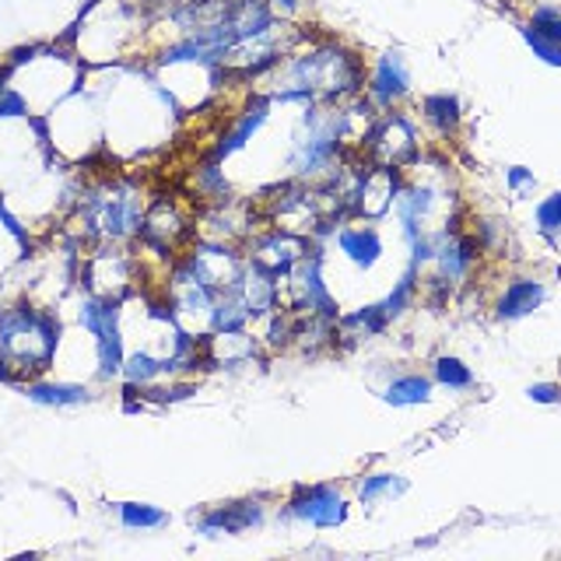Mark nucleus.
Returning <instances> with one entry per match:
<instances>
[{
	"label": "nucleus",
	"instance_id": "f257e3e1",
	"mask_svg": "<svg viewBox=\"0 0 561 561\" xmlns=\"http://www.w3.org/2000/svg\"><path fill=\"white\" fill-rule=\"evenodd\" d=\"M271 105H344L365 92V64L337 39H316L306 49H288L277 67Z\"/></svg>",
	"mask_w": 561,
	"mask_h": 561
},
{
	"label": "nucleus",
	"instance_id": "f03ea898",
	"mask_svg": "<svg viewBox=\"0 0 561 561\" xmlns=\"http://www.w3.org/2000/svg\"><path fill=\"white\" fill-rule=\"evenodd\" d=\"M60 341V320L32 306L0 309V376L46 368Z\"/></svg>",
	"mask_w": 561,
	"mask_h": 561
},
{
	"label": "nucleus",
	"instance_id": "7ed1b4c3",
	"mask_svg": "<svg viewBox=\"0 0 561 561\" xmlns=\"http://www.w3.org/2000/svg\"><path fill=\"white\" fill-rule=\"evenodd\" d=\"M351 110L341 105H306L291 140V169L298 180H323L341 158V137Z\"/></svg>",
	"mask_w": 561,
	"mask_h": 561
},
{
	"label": "nucleus",
	"instance_id": "20e7f679",
	"mask_svg": "<svg viewBox=\"0 0 561 561\" xmlns=\"http://www.w3.org/2000/svg\"><path fill=\"white\" fill-rule=\"evenodd\" d=\"M145 215H148L145 193L127 180H110L105 186H95L81 201L84 232L102 242H127L140 236Z\"/></svg>",
	"mask_w": 561,
	"mask_h": 561
},
{
	"label": "nucleus",
	"instance_id": "39448f33",
	"mask_svg": "<svg viewBox=\"0 0 561 561\" xmlns=\"http://www.w3.org/2000/svg\"><path fill=\"white\" fill-rule=\"evenodd\" d=\"M245 271V256L236 253L228 242H201L175 263L172 280H190L207 291H221L228 285H239V277Z\"/></svg>",
	"mask_w": 561,
	"mask_h": 561
},
{
	"label": "nucleus",
	"instance_id": "423d86ee",
	"mask_svg": "<svg viewBox=\"0 0 561 561\" xmlns=\"http://www.w3.org/2000/svg\"><path fill=\"white\" fill-rule=\"evenodd\" d=\"M288 295H291L288 309L295 316H302V320H323V323L341 320L337 302H333V295L323 280V256L320 250H312V245L288 274Z\"/></svg>",
	"mask_w": 561,
	"mask_h": 561
},
{
	"label": "nucleus",
	"instance_id": "0eeeda50",
	"mask_svg": "<svg viewBox=\"0 0 561 561\" xmlns=\"http://www.w3.org/2000/svg\"><path fill=\"white\" fill-rule=\"evenodd\" d=\"M81 327L95 337V355H99V373L102 379L116 376L123 368V337H119V306L110 295H88L78 309Z\"/></svg>",
	"mask_w": 561,
	"mask_h": 561
},
{
	"label": "nucleus",
	"instance_id": "6e6552de",
	"mask_svg": "<svg viewBox=\"0 0 561 561\" xmlns=\"http://www.w3.org/2000/svg\"><path fill=\"white\" fill-rule=\"evenodd\" d=\"M362 145L368 148V158L382 169H403L411 158H417L414 130L400 113H382L379 119H373V127L365 130Z\"/></svg>",
	"mask_w": 561,
	"mask_h": 561
},
{
	"label": "nucleus",
	"instance_id": "1a4fd4ad",
	"mask_svg": "<svg viewBox=\"0 0 561 561\" xmlns=\"http://www.w3.org/2000/svg\"><path fill=\"white\" fill-rule=\"evenodd\" d=\"M285 513L298 523L320 526V530H333L347 519V502L337 488L330 484H298L285 505Z\"/></svg>",
	"mask_w": 561,
	"mask_h": 561
},
{
	"label": "nucleus",
	"instance_id": "9d476101",
	"mask_svg": "<svg viewBox=\"0 0 561 561\" xmlns=\"http://www.w3.org/2000/svg\"><path fill=\"white\" fill-rule=\"evenodd\" d=\"M365 92H368V102L376 105V110H393L411 92V70H408V60L400 57V53H379L373 70H368L365 78Z\"/></svg>",
	"mask_w": 561,
	"mask_h": 561
},
{
	"label": "nucleus",
	"instance_id": "9b49d317",
	"mask_svg": "<svg viewBox=\"0 0 561 561\" xmlns=\"http://www.w3.org/2000/svg\"><path fill=\"white\" fill-rule=\"evenodd\" d=\"M306 250H309V242L302 236L288 232V228H274V232H263L250 242L245 260L256 263V267H263V271L277 274V277H288L295 263L306 256Z\"/></svg>",
	"mask_w": 561,
	"mask_h": 561
},
{
	"label": "nucleus",
	"instance_id": "f8f14e48",
	"mask_svg": "<svg viewBox=\"0 0 561 561\" xmlns=\"http://www.w3.org/2000/svg\"><path fill=\"white\" fill-rule=\"evenodd\" d=\"M267 513L256 499H242V502H228V505H215L210 513H204L197 519V534L204 537H236L245 530H256L263 526Z\"/></svg>",
	"mask_w": 561,
	"mask_h": 561
},
{
	"label": "nucleus",
	"instance_id": "ddd939ff",
	"mask_svg": "<svg viewBox=\"0 0 561 561\" xmlns=\"http://www.w3.org/2000/svg\"><path fill=\"white\" fill-rule=\"evenodd\" d=\"M239 288L245 295V306H250L253 320H263V316H274L280 309V277L256 267V263H250V260H245Z\"/></svg>",
	"mask_w": 561,
	"mask_h": 561
},
{
	"label": "nucleus",
	"instance_id": "4468645a",
	"mask_svg": "<svg viewBox=\"0 0 561 561\" xmlns=\"http://www.w3.org/2000/svg\"><path fill=\"white\" fill-rule=\"evenodd\" d=\"M253 312L245 306V295L239 285H228L215 295V302H210V312H207V323H210V333H218V337H232V333H242L250 327Z\"/></svg>",
	"mask_w": 561,
	"mask_h": 561
},
{
	"label": "nucleus",
	"instance_id": "2eb2a0df",
	"mask_svg": "<svg viewBox=\"0 0 561 561\" xmlns=\"http://www.w3.org/2000/svg\"><path fill=\"white\" fill-rule=\"evenodd\" d=\"M337 245H341V253L362 271L376 267L379 256H382V239H379V232L373 225H344V228H337Z\"/></svg>",
	"mask_w": 561,
	"mask_h": 561
},
{
	"label": "nucleus",
	"instance_id": "dca6fc26",
	"mask_svg": "<svg viewBox=\"0 0 561 561\" xmlns=\"http://www.w3.org/2000/svg\"><path fill=\"white\" fill-rule=\"evenodd\" d=\"M267 116H271V99L263 95V99H256L250 110H245L232 127L225 130V137L218 140V148H215V158L221 162V158H228V154H236L239 148H245L250 145V140L256 137V130L263 127V123H267Z\"/></svg>",
	"mask_w": 561,
	"mask_h": 561
},
{
	"label": "nucleus",
	"instance_id": "f3484780",
	"mask_svg": "<svg viewBox=\"0 0 561 561\" xmlns=\"http://www.w3.org/2000/svg\"><path fill=\"white\" fill-rule=\"evenodd\" d=\"M543 302V285L537 277H516L508 280L499 298V320H523Z\"/></svg>",
	"mask_w": 561,
	"mask_h": 561
},
{
	"label": "nucleus",
	"instance_id": "a211bd4d",
	"mask_svg": "<svg viewBox=\"0 0 561 561\" xmlns=\"http://www.w3.org/2000/svg\"><path fill=\"white\" fill-rule=\"evenodd\" d=\"M25 397L32 403H43V408H78V403H88L92 393L81 382H53V379H32L25 386Z\"/></svg>",
	"mask_w": 561,
	"mask_h": 561
},
{
	"label": "nucleus",
	"instance_id": "6ab92c4d",
	"mask_svg": "<svg viewBox=\"0 0 561 561\" xmlns=\"http://www.w3.org/2000/svg\"><path fill=\"white\" fill-rule=\"evenodd\" d=\"M169 373H172V362L169 358H154L151 351H134V355L123 358V368H119L127 390H148V386H154Z\"/></svg>",
	"mask_w": 561,
	"mask_h": 561
},
{
	"label": "nucleus",
	"instance_id": "aec40b11",
	"mask_svg": "<svg viewBox=\"0 0 561 561\" xmlns=\"http://www.w3.org/2000/svg\"><path fill=\"white\" fill-rule=\"evenodd\" d=\"M382 400L390 408H417V403H428L432 400V379L428 376H400L382 390Z\"/></svg>",
	"mask_w": 561,
	"mask_h": 561
},
{
	"label": "nucleus",
	"instance_id": "412c9836",
	"mask_svg": "<svg viewBox=\"0 0 561 561\" xmlns=\"http://www.w3.org/2000/svg\"><path fill=\"white\" fill-rule=\"evenodd\" d=\"M421 113H425V119H428L432 127H435L438 134H443V137L456 134V127H460V119H463V113H460V99L449 95V92H435V95H428L425 102H421Z\"/></svg>",
	"mask_w": 561,
	"mask_h": 561
},
{
	"label": "nucleus",
	"instance_id": "4be33fe9",
	"mask_svg": "<svg viewBox=\"0 0 561 561\" xmlns=\"http://www.w3.org/2000/svg\"><path fill=\"white\" fill-rule=\"evenodd\" d=\"M116 516L127 530H162V526H169L165 508L148 505V502H119Z\"/></svg>",
	"mask_w": 561,
	"mask_h": 561
},
{
	"label": "nucleus",
	"instance_id": "5701e85b",
	"mask_svg": "<svg viewBox=\"0 0 561 561\" xmlns=\"http://www.w3.org/2000/svg\"><path fill=\"white\" fill-rule=\"evenodd\" d=\"M403 491H408V478H400V473H373V478H365V484L358 488V502L376 505L386 499H400Z\"/></svg>",
	"mask_w": 561,
	"mask_h": 561
},
{
	"label": "nucleus",
	"instance_id": "b1692460",
	"mask_svg": "<svg viewBox=\"0 0 561 561\" xmlns=\"http://www.w3.org/2000/svg\"><path fill=\"white\" fill-rule=\"evenodd\" d=\"M417 267L411 263L408 267V274H403L397 285H393V291L386 295V302H379L382 306V312H386V320H397V316H403L408 312V306L414 302V295H417Z\"/></svg>",
	"mask_w": 561,
	"mask_h": 561
},
{
	"label": "nucleus",
	"instance_id": "393cba45",
	"mask_svg": "<svg viewBox=\"0 0 561 561\" xmlns=\"http://www.w3.org/2000/svg\"><path fill=\"white\" fill-rule=\"evenodd\" d=\"M432 376H435V382L449 386V390H470V386H473V373H470V365H463L460 358H453V355L435 358V365H432Z\"/></svg>",
	"mask_w": 561,
	"mask_h": 561
},
{
	"label": "nucleus",
	"instance_id": "a878e982",
	"mask_svg": "<svg viewBox=\"0 0 561 561\" xmlns=\"http://www.w3.org/2000/svg\"><path fill=\"white\" fill-rule=\"evenodd\" d=\"M519 35H523V43L534 49V57H537L540 64L561 67V43L548 39V35H540L530 22H523V25H519Z\"/></svg>",
	"mask_w": 561,
	"mask_h": 561
},
{
	"label": "nucleus",
	"instance_id": "bb28decb",
	"mask_svg": "<svg viewBox=\"0 0 561 561\" xmlns=\"http://www.w3.org/2000/svg\"><path fill=\"white\" fill-rule=\"evenodd\" d=\"M537 232L548 242L561 239V190L537 204Z\"/></svg>",
	"mask_w": 561,
	"mask_h": 561
},
{
	"label": "nucleus",
	"instance_id": "cd10ccee",
	"mask_svg": "<svg viewBox=\"0 0 561 561\" xmlns=\"http://www.w3.org/2000/svg\"><path fill=\"white\" fill-rule=\"evenodd\" d=\"M386 327H390V320H386V312L382 306H365L358 312H351V316H341L337 320V330H365V333H382Z\"/></svg>",
	"mask_w": 561,
	"mask_h": 561
},
{
	"label": "nucleus",
	"instance_id": "c85d7f7f",
	"mask_svg": "<svg viewBox=\"0 0 561 561\" xmlns=\"http://www.w3.org/2000/svg\"><path fill=\"white\" fill-rule=\"evenodd\" d=\"M530 25L540 35H548V39L561 43V8H554V4H537L534 14H530Z\"/></svg>",
	"mask_w": 561,
	"mask_h": 561
},
{
	"label": "nucleus",
	"instance_id": "c756f323",
	"mask_svg": "<svg viewBox=\"0 0 561 561\" xmlns=\"http://www.w3.org/2000/svg\"><path fill=\"white\" fill-rule=\"evenodd\" d=\"M505 183H508V190L516 193V197H523V193H530L537 186V175L530 169H523V165H513L505 172Z\"/></svg>",
	"mask_w": 561,
	"mask_h": 561
},
{
	"label": "nucleus",
	"instance_id": "7c9ffc66",
	"mask_svg": "<svg viewBox=\"0 0 561 561\" xmlns=\"http://www.w3.org/2000/svg\"><path fill=\"white\" fill-rule=\"evenodd\" d=\"M534 403H561V386L558 382H534L530 390H526Z\"/></svg>",
	"mask_w": 561,
	"mask_h": 561
},
{
	"label": "nucleus",
	"instance_id": "2f4dec72",
	"mask_svg": "<svg viewBox=\"0 0 561 561\" xmlns=\"http://www.w3.org/2000/svg\"><path fill=\"white\" fill-rule=\"evenodd\" d=\"M267 4H271L274 11H285V14H295V11H298V0H267Z\"/></svg>",
	"mask_w": 561,
	"mask_h": 561
},
{
	"label": "nucleus",
	"instance_id": "473e14b6",
	"mask_svg": "<svg viewBox=\"0 0 561 561\" xmlns=\"http://www.w3.org/2000/svg\"><path fill=\"white\" fill-rule=\"evenodd\" d=\"M0 215H4V201H0Z\"/></svg>",
	"mask_w": 561,
	"mask_h": 561
}]
</instances>
